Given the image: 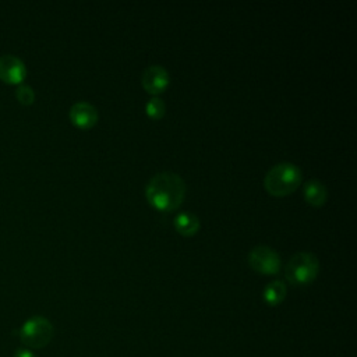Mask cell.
Listing matches in <instances>:
<instances>
[{
  "label": "cell",
  "mask_w": 357,
  "mask_h": 357,
  "mask_svg": "<svg viewBox=\"0 0 357 357\" xmlns=\"http://www.w3.org/2000/svg\"><path fill=\"white\" fill-rule=\"evenodd\" d=\"M145 195L155 208L172 211L181 204L185 195V183L183 177L174 172H158L146 183Z\"/></svg>",
  "instance_id": "cell-1"
},
{
  "label": "cell",
  "mask_w": 357,
  "mask_h": 357,
  "mask_svg": "<svg viewBox=\"0 0 357 357\" xmlns=\"http://www.w3.org/2000/svg\"><path fill=\"white\" fill-rule=\"evenodd\" d=\"M301 177L303 173L297 165L291 162H279L266 172L264 185L266 191L273 195H286L298 187Z\"/></svg>",
  "instance_id": "cell-2"
},
{
  "label": "cell",
  "mask_w": 357,
  "mask_h": 357,
  "mask_svg": "<svg viewBox=\"0 0 357 357\" xmlns=\"http://www.w3.org/2000/svg\"><path fill=\"white\" fill-rule=\"evenodd\" d=\"M319 271V261L315 254L310 251H298L291 255L284 266L286 279L293 284H308L312 282Z\"/></svg>",
  "instance_id": "cell-3"
},
{
  "label": "cell",
  "mask_w": 357,
  "mask_h": 357,
  "mask_svg": "<svg viewBox=\"0 0 357 357\" xmlns=\"http://www.w3.org/2000/svg\"><path fill=\"white\" fill-rule=\"evenodd\" d=\"M53 333L52 322L45 317L35 315L22 324L20 339L29 349H42L50 343Z\"/></svg>",
  "instance_id": "cell-4"
},
{
  "label": "cell",
  "mask_w": 357,
  "mask_h": 357,
  "mask_svg": "<svg viewBox=\"0 0 357 357\" xmlns=\"http://www.w3.org/2000/svg\"><path fill=\"white\" fill-rule=\"evenodd\" d=\"M248 264L261 273H276L280 269V257L269 245H255L248 252Z\"/></svg>",
  "instance_id": "cell-5"
},
{
  "label": "cell",
  "mask_w": 357,
  "mask_h": 357,
  "mask_svg": "<svg viewBox=\"0 0 357 357\" xmlns=\"http://www.w3.org/2000/svg\"><path fill=\"white\" fill-rule=\"evenodd\" d=\"M26 75L24 61L14 54L0 56V78L10 84L21 82Z\"/></svg>",
  "instance_id": "cell-6"
},
{
  "label": "cell",
  "mask_w": 357,
  "mask_h": 357,
  "mask_svg": "<svg viewBox=\"0 0 357 357\" xmlns=\"http://www.w3.org/2000/svg\"><path fill=\"white\" fill-rule=\"evenodd\" d=\"M141 81H142V86L148 92L158 93L163 91L169 84V73L160 64H151L142 71Z\"/></svg>",
  "instance_id": "cell-7"
},
{
  "label": "cell",
  "mask_w": 357,
  "mask_h": 357,
  "mask_svg": "<svg viewBox=\"0 0 357 357\" xmlns=\"http://www.w3.org/2000/svg\"><path fill=\"white\" fill-rule=\"evenodd\" d=\"M70 119L71 121L81 127V128H89L98 121V110L96 107L85 100H78L70 107Z\"/></svg>",
  "instance_id": "cell-8"
},
{
  "label": "cell",
  "mask_w": 357,
  "mask_h": 357,
  "mask_svg": "<svg viewBox=\"0 0 357 357\" xmlns=\"http://www.w3.org/2000/svg\"><path fill=\"white\" fill-rule=\"evenodd\" d=\"M303 192H304V198L308 204L311 205H322L326 201L328 197V190L325 187V184L322 181H319L318 178H310L304 183L303 187Z\"/></svg>",
  "instance_id": "cell-9"
},
{
  "label": "cell",
  "mask_w": 357,
  "mask_h": 357,
  "mask_svg": "<svg viewBox=\"0 0 357 357\" xmlns=\"http://www.w3.org/2000/svg\"><path fill=\"white\" fill-rule=\"evenodd\" d=\"M174 227L184 236H191L199 229V219L195 213L184 211L174 216Z\"/></svg>",
  "instance_id": "cell-10"
},
{
  "label": "cell",
  "mask_w": 357,
  "mask_h": 357,
  "mask_svg": "<svg viewBox=\"0 0 357 357\" xmlns=\"http://www.w3.org/2000/svg\"><path fill=\"white\" fill-rule=\"evenodd\" d=\"M286 293H287V289H286V284L283 280H279V279H275L272 282H269L265 287H264V300L271 304V305H278L280 304L284 297H286Z\"/></svg>",
  "instance_id": "cell-11"
},
{
  "label": "cell",
  "mask_w": 357,
  "mask_h": 357,
  "mask_svg": "<svg viewBox=\"0 0 357 357\" xmlns=\"http://www.w3.org/2000/svg\"><path fill=\"white\" fill-rule=\"evenodd\" d=\"M146 114L152 119H159L165 114V102L159 96H152L145 105Z\"/></svg>",
  "instance_id": "cell-12"
},
{
  "label": "cell",
  "mask_w": 357,
  "mask_h": 357,
  "mask_svg": "<svg viewBox=\"0 0 357 357\" xmlns=\"http://www.w3.org/2000/svg\"><path fill=\"white\" fill-rule=\"evenodd\" d=\"M15 96L17 99L22 103V105H31L35 99V92L32 89L31 85L26 84H21L17 89H15Z\"/></svg>",
  "instance_id": "cell-13"
},
{
  "label": "cell",
  "mask_w": 357,
  "mask_h": 357,
  "mask_svg": "<svg viewBox=\"0 0 357 357\" xmlns=\"http://www.w3.org/2000/svg\"><path fill=\"white\" fill-rule=\"evenodd\" d=\"M13 357H36L29 349H17Z\"/></svg>",
  "instance_id": "cell-14"
}]
</instances>
